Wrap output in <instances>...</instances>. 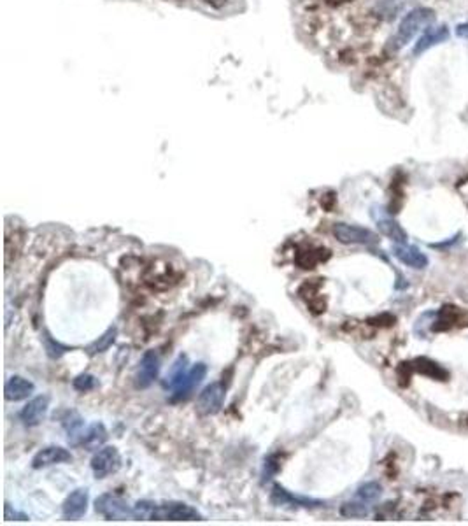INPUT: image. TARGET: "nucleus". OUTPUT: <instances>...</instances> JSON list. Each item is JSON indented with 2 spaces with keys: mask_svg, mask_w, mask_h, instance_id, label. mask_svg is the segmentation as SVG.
Returning a JSON list of instances; mask_svg holds the SVG:
<instances>
[{
  "mask_svg": "<svg viewBox=\"0 0 468 526\" xmlns=\"http://www.w3.org/2000/svg\"><path fill=\"white\" fill-rule=\"evenodd\" d=\"M383 493V488H380L379 482H366V484L360 486L356 491V498L361 500V502H373L377 500Z\"/></svg>",
  "mask_w": 468,
  "mask_h": 526,
  "instance_id": "nucleus-23",
  "label": "nucleus"
},
{
  "mask_svg": "<svg viewBox=\"0 0 468 526\" xmlns=\"http://www.w3.org/2000/svg\"><path fill=\"white\" fill-rule=\"evenodd\" d=\"M188 370H190V369H188V357L181 354V357L177 358L176 364H174L172 370H170V376L167 377V379H169V381H167V383H165V386L169 388V390H172V388L176 386V384L179 383V381L183 379L184 376H186Z\"/></svg>",
  "mask_w": 468,
  "mask_h": 526,
  "instance_id": "nucleus-22",
  "label": "nucleus"
},
{
  "mask_svg": "<svg viewBox=\"0 0 468 526\" xmlns=\"http://www.w3.org/2000/svg\"><path fill=\"white\" fill-rule=\"evenodd\" d=\"M116 335H118V328H116V326H111V328L105 330L102 335L95 340V342H92L88 347H86V353H88L90 357H95V354L104 353V351H107L109 347H111V344L114 342Z\"/></svg>",
  "mask_w": 468,
  "mask_h": 526,
  "instance_id": "nucleus-20",
  "label": "nucleus"
},
{
  "mask_svg": "<svg viewBox=\"0 0 468 526\" xmlns=\"http://www.w3.org/2000/svg\"><path fill=\"white\" fill-rule=\"evenodd\" d=\"M42 339H44L46 351H48V354H49V357H52V358H60L61 354L67 353V351H68V347L61 346L60 342H56V340H53L52 337L48 335V333H44V337H42Z\"/></svg>",
  "mask_w": 468,
  "mask_h": 526,
  "instance_id": "nucleus-26",
  "label": "nucleus"
},
{
  "mask_svg": "<svg viewBox=\"0 0 468 526\" xmlns=\"http://www.w3.org/2000/svg\"><path fill=\"white\" fill-rule=\"evenodd\" d=\"M456 35L462 39H467L468 41V23H462L456 27Z\"/></svg>",
  "mask_w": 468,
  "mask_h": 526,
  "instance_id": "nucleus-29",
  "label": "nucleus"
},
{
  "mask_svg": "<svg viewBox=\"0 0 468 526\" xmlns=\"http://www.w3.org/2000/svg\"><path fill=\"white\" fill-rule=\"evenodd\" d=\"M107 441V430L102 423H93L86 428V431H83L81 441H79V446H83L88 451H95V449L102 448L104 442Z\"/></svg>",
  "mask_w": 468,
  "mask_h": 526,
  "instance_id": "nucleus-17",
  "label": "nucleus"
},
{
  "mask_svg": "<svg viewBox=\"0 0 468 526\" xmlns=\"http://www.w3.org/2000/svg\"><path fill=\"white\" fill-rule=\"evenodd\" d=\"M333 235L342 244H364L370 246L376 244L379 241L372 230L365 227H358V225H347V223H335L333 225Z\"/></svg>",
  "mask_w": 468,
  "mask_h": 526,
  "instance_id": "nucleus-4",
  "label": "nucleus"
},
{
  "mask_svg": "<svg viewBox=\"0 0 468 526\" xmlns=\"http://www.w3.org/2000/svg\"><path fill=\"white\" fill-rule=\"evenodd\" d=\"M121 467V455L114 446L99 449L92 460V470L97 479H105L107 475L118 472Z\"/></svg>",
  "mask_w": 468,
  "mask_h": 526,
  "instance_id": "nucleus-6",
  "label": "nucleus"
},
{
  "mask_svg": "<svg viewBox=\"0 0 468 526\" xmlns=\"http://www.w3.org/2000/svg\"><path fill=\"white\" fill-rule=\"evenodd\" d=\"M417 369L421 370L423 373H426V376H431V377H438V373H440V369H438V365L431 364V361L428 360H417Z\"/></svg>",
  "mask_w": 468,
  "mask_h": 526,
  "instance_id": "nucleus-27",
  "label": "nucleus"
},
{
  "mask_svg": "<svg viewBox=\"0 0 468 526\" xmlns=\"http://www.w3.org/2000/svg\"><path fill=\"white\" fill-rule=\"evenodd\" d=\"M448 39H449L448 27H444V25H440V27H428L426 30L423 32V35L419 37V41L416 42L414 54L417 56V54L428 52L430 48H433V46H437V44H442V42H445Z\"/></svg>",
  "mask_w": 468,
  "mask_h": 526,
  "instance_id": "nucleus-14",
  "label": "nucleus"
},
{
  "mask_svg": "<svg viewBox=\"0 0 468 526\" xmlns=\"http://www.w3.org/2000/svg\"><path fill=\"white\" fill-rule=\"evenodd\" d=\"M72 386H74V390L81 391V393H86V391L95 390L97 379L93 376H90V373H81V376H78L74 381H72Z\"/></svg>",
  "mask_w": 468,
  "mask_h": 526,
  "instance_id": "nucleus-25",
  "label": "nucleus"
},
{
  "mask_svg": "<svg viewBox=\"0 0 468 526\" xmlns=\"http://www.w3.org/2000/svg\"><path fill=\"white\" fill-rule=\"evenodd\" d=\"M11 518H20L21 521H28V516L18 513V510H14V513H13V509H11L9 503H6V520H11Z\"/></svg>",
  "mask_w": 468,
  "mask_h": 526,
  "instance_id": "nucleus-28",
  "label": "nucleus"
},
{
  "mask_svg": "<svg viewBox=\"0 0 468 526\" xmlns=\"http://www.w3.org/2000/svg\"><path fill=\"white\" fill-rule=\"evenodd\" d=\"M68 462H72L71 451H67L65 448H60V446H49V448L41 449V451L32 458V467H34L35 470H39L46 469V467L60 465V463Z\"/></svg>",
  "mask_w": 468,
  "mask_h": 526,
  "instance_id": "nucleus-10",
  "label": "nucleus"
},
{
  "mask_svg": "<svg viewBox=\"0 0 468 526\" xmlns=\"http://www.w3.org/2000/svg\"><path fill=\"white\" fill-rule=\"evenodd\" d=\"M330 253L326 249H309V251H304L296 256V263L302 268H314L316 265L328 260Z\"/></svg>",
  "mask_w": 468,
  "mask_h": 526,
  "instance_id": "nucleus-21",
  "label": "nucleus"
},
{
  "mask_svg": "<svg viewBox=\"0 0 468 526\" xmlns=\"http://www.w3.org/2000/svg\"><path fill=\"white\" fill-rule=\"evenodd\" d=\"M90 493L86 488H78L65 498L64 506H61V514L67 521H78L88 510Z\"/></svg>",
  "mask_w": 468,
  "mask_h": 526,
  "instance_id": "nucleus-8",
  "label": "nucleus"
},
{
  "mask_svg": "<svg viewBox=\"0 0 468 526\" xmlns=\"http://www.w3.org/2000/svg\"><path fill=\"white\" fill-rule=\"evenodd\" d=\"M35 386L32 381L25 379L21 376H13L9 381L6 383V400L9 402H20L25 400V398L30 397L34 393Z\"/></svg>",
  "mask_w": 468,
  "mask_h": 526,
  "instance_id": "nucleus-16",
  "label": "nucleus"
},
{
  "mask_svg": "<svg viewBox=\"0 0 468 526\" xmlns=\"http://www.w3.org/2000/svg\"><path fill=\"white\" fill-rule=\"evenodd\" d=\"M136 520L151 521H202V514L197 509L183 502L155 503L150 500L137 502L133 507Z\"/></svg>",
  "mask_w": 468,
  "mask_h": 526,
  "instance_id": "nucleus-1",
  "label": "nucleus"
},
{
  "mask_svg": "<svg viewBox=\"0 0 468 526\" xmlns=\"http://www.w3.org/2000/svg\"><path fill=\"white\" fill-rule=\"evenodd\" d=\"M61 424H64L65 431L68 435V442L72 446H79V441H81L83 435V426H85V421H83L81 416L78 414L76 411H68L65 412V416L61 418Z\"/></svg>",
  "mask_w": 468,
  "mask_h": 526,
  "instance_id": "nucleus-18",
  "label": "nucleus"
},
{
  "mask_svg": "<svg viewBox=\"0 0 468 526\" xmlns=\"http://www.w3.org/2000/svg\"><path fill=\"white\" fill-rule=\"evenodd\" d=\"M393 255L400 260L402 263L412 268H424L428 265V256L416 246L407 244V242H397L393 246Z\"/></svg>",
  "mask_w": 468,
  "mask_h": 526,
  "instance_id": "nucleus-12",
  "label": "nucleus"
},
{
  "mask_svg": "<svg viewBox=\"0 0 468 526\" xmlns=\"http://www.w3.org/2000/svg\"><path fill=\"white\" fill-rule=\"evenodd\" d=\"M373 220H376L379 230L383 232L386 237H390L391 241L407 242V234H405V230L390 216V214H386L384 210H379V214H377V210H373Z\"/></svg>",
  "mask_w": 468,
  "mask_h": 526,
  "instance_id": "nucleus-15",
  "label": "nucleus"
},
{
  "mask_svg": "<svg viewBox=\"0 0 468 526\" xmlns=\"http://www.w3.org/2000/svg\"><path fill=\"white\" fill-rule=\"evenodd\" d=\"M433 18V11L426 9V7H417V9H412L411 13L405 14V18L400 21L395 35L390 39L391 52H400L421 30H426L430 27Z\"/></svg>",
  "mask_w": 468,
  "mask_h": 526,
  "instance_id": "nucleus-2",
  "label": "nucleus"
},
{
  "mask_svg": "<svg viewBox=\"0 0 468 526\" xmlns=\"http://www.w3.org/2000/svg\"><path fill=\"white\" fill-rule=\"evenodd\" d=\"M272 502L277 506H293V507H321L323 502L314 498H307V496H299L289 493L282 486L275 484L272 488Z\"/></svg>",
  "mask_w": 468,
  "mask_h": 526,
  "instance_id": "nucleus-13",
  "label": "nucleus"
},
{
  "mask_svg": "<svg viewBox=\"0 0 468 526\" xmlns=\"http://www.w3.org/2000/svg\"><path fill=\"white\" fill-rule=\"evenodd\" d=\"M160 373V357L156 351H146L139 364V370L136 376L137 388H150Z\"/></svg>",
  "mask_w": 468,
  "mask_h": 526,
  "instance_id": "nucleus-9",
  "label": "nucleus"
},
{
  "mask_svg": "<svg viewBox=\"0 0 468 526\" xmlns=\"http://www.w3.org/2000/svg\"><path fill=\"white\" fill-rule=\"evenodd\" d=\"M95 510L109 521H125L133 518V507L125 498L112 493H104L95 500Z\"/></svg>",
  "mask_w": 468,
  "mask_h": 526,
  "instance_id": "nucleus-3",
  "label": "nucleus"
},
{
  "mask_svg": "<svg viewBox=\"0 0 468 526\" xmlns=\"http://www.w3.org/2000/svg\"><path fill=\"white\" fill-rule=\"evenodd\" d=\"M468 313H463L458 307H444L440 311V316L437 319V325L433 326V330H448L456 326V323H462V325H468L467 321Z\"/></svg>",
  "mask_w": 468,
  "mask_h": 526,
  "instance_id": "nucleus-19",
  "label": "nucleus"
},
{
  "mask_svg": "<svg viewBox=\"0 0 468 526\" xmlns=\"http://www.w3.org/2000/svg\"><path fill=\"white\" fill-rule=\"evenodd\" d=\"M49 409V397L48 395H39V397L32 398L20 412V419L23 421L27 426H37L42 419L46 418Z\"/></svg>",
  "mask_w": 468,
  "mask_h": 526,
  "instance_id": "nucleus-11",
  "label": "nucleus"
},
{
  "mask_svg": "<svg viewBox=\"0 0 468 526\" xmlns=\"http://www.w3.org/2000/svg\"><path fill=\"white\" fill-rule=\"evenodd\" d=\"M208 376V365L205 364H195L193 367L186 372V376L172 388V395H170V400L172 402H183L186 398H190V395L193 393L195 388L202 383Z\"/></svg>",
  "mask_w": 468,
  "mask_h": 526,
  "instance_id": "nucleus-5",
  "label": "nucleus"
},
{
  "mask_svg": "<svg viewBox=\"0 0 468 526\" xmlns=\"http://www.w3.org/2000/svg\"><path fill=\"white\" fill-rule=\"evenodd\" d=\"M224 402V386L221 383H210L202 390L197 398V411L202 416L216 414L221 411Z\"/></svg>",
  "mask_w": 468,
  "mask_h": 526,
  "instance_id": "nucleus-7",
  "label": "nucleus"
},
{
  "mask_svg": "<svg viewBox=\"0 0 468 526\" xmlns=\"http://www.w3.org/2000/svg\"><path fill=\"white\" fill-rule=\"evenodd\" d=\"M340 514L346 518H365L368 514V509L365 507V502H347L340 507Z\"/></svg>",
  "mask_w": 468,
  "mask_h": 526,
  "instance_id": "nucleus-24",
  "label": "nucleus"
}]
</instances>
